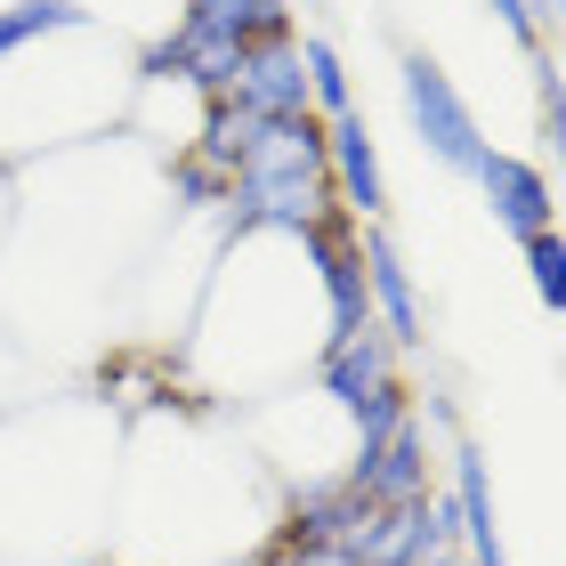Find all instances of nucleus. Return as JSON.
Wrapping results in <instances>:
<instances>
[{
    "label": "nucleus",
    "mask_w": 566,
    "mask_h": 566,
    "mask_svg": "<svg viewBox=\"0 0 566 566\" xmlns=\"http://www.w3.org/2000/svg\"><path fill=\"white\" fill-rule=\"evenodd\" d=\"M534 106H543V146L558 163V187H566V82H558V57L534 49Z\"/></svg>",
    "instance_id": "4468645a"
},
{
    "label": "nucleus",
    "mask_w": 566,
    "mask_h": 566,
    "mask_svg": "<svg viewBox=\"0 0 566 566\" xmlns=\"http://www.w3.org/2000/svg\"><path fill=\"white\" fill-rule=\"evenodd\" d=\"M324 146H332V187H340V219L380 227V219H389V170H380V146H373L365 106L340 114V122H324Z\"/></svg>",
    "instance_id": "9d476101"
},
{
    "label": "nucleus",
    "mask_w": 566,
    "mask_h": 566,
    "mask_svg": "<svg viewBox=\"0 0 566 566\" xmlns=\"http://www.w3.org/2000/svg\"><path fill=\"white\" fill-rule=\"evenodd\" d=\"M130 97H138L130 41H114L106 24L49 33L0 65V154H65V146L122 138Z\"/></svg>",
    "instance_id": "f03ea898"
},
{
    "label": "nucleus",
    "mask_w": 566,
    "mask_h": 566,
    "mask_svg": "<svg viewBox=\"0 0 566 566\" xmlns=\"http://www.w3.org/2000/svg\"><path fill=\"white\" fill-rule=\"evenodd\" d=\"M73 24H90L73 0H9V9H0V65L24 57V49L49 41V33H73Z\"/></svg>",
    "instance_id": "ddd939ff"
},
{
    "label": "nucleus",
    "mask_w": 566,
    "mask_h": 566,
    "mask_svg": "<svg viewBox=\"0 0 566 566\" xmlns=\"http://www.w3.org/2000/svg\"><path fill=\"white\" fill-rule=\"evenodd\" d=\"M453 566H470V558H453Z\"/></svg>",
    "instance_id": "a211bd4d"
},
{
    "label": "nucleus",
    "mask_w": 566,
    "mask_h": 566,
    "mask_svg": "<svg viewBox=\"0 0 566 566\" xmlns=\"http://www.w3.org/2000/svg\"><path fill=\"white\" fill-rule=\"evenodd\" d=\"M356 251H365V292H373V324L389 332L397 348H429V307H421V283L405 268V251L389 235V219L380 227H356Z\"/></svg>",
    "instance_id": "6e6552de"
},
{
    "label": "nucleus",
    "mask_w": 566,
    "mask_h": 566,
    "mask_svg": "<svg viewBox=\"0 0 566 566\" xmlns=\"http://www.w3.org/2000/svg\"><path fill=\"white\" fill-rule=\"evenodd\" d=\"M526 275H534V300L551 307V316H566V235L551 227V235H526Z\"/></svg>",
    "instance_id": "2eb2a0df"
},
{
    "label": "nucleus",
    "mask_w": 566,
    "mask_h": 566,
    "mask_svg": "<svg viewBox=\"0 0 566 566\" xmlns=\"http://www.w3.org/2000/svg\"><path fill=\"white\" fill-rule=\"evenodd\" d=\"M106 566H130V558H106Z\"/></svg>",
    "instance_id": "f3484780"
},
{
    "label": "nucleus",
    "mask_w": 566,
    "mask_h": 566,
    "mask_svg": "<svg viewBox=\"0 0 566 566\" xmlns=\"http://www.w3.org/2000/svg\"><path fill=\"white\" fill-rule=\"evenodd\" d=\"M251 324L243 340H227L211 365H195L219 397H275L300 365L316 373V356L332 340V316H324V283L316 260H307L300 235H227L211 251V275L195 292V324Z\"/></svg>",
    "instance_id": "f257e3e1"
},
{
    "label": "nucleus",
    "mask_w": 566,
    "mask_h": 566,
    "mask_svg": "<svg viewBox=\"0 0 566 566\" xmlns=\"http://www.w3.org/2000/svg\"><path fill=\"white\" fill-rule=\"evenodd\" d=\"M397 90H405V122H413V138H421L429 163L453 170V178H478V163H485V130H478L470 97L453 90V73L437 65L429 49H405Z\"/></svg>",
    "instance_id": "423d86ee"
},
{
    "label": "nucleus",
    "mask_w": 566,
    "mask_h": 566,
    "mask_svg": "<svg viewBox=\"0 0 566 566\" xmlns=\"http://www.w3.org/2000/svg\"><path fill=\"white\" fill-rule=\"evenodd\" d=\"M178 24L219 33V41H235V49H260V41L292 33V0H178Z\"/></svg>",
    "instance_id": "9b49d317"
},
{
    "label": "nucleus",
    "mask_w": 566,
    "mask_h": 566,
    "mask_svg": "<svg viewBox=\"0 0 566 566\" xmlns=\"http://www.w3.org/2000/svg\"><path fill=\"white\" fill-rule=\"evenodd\" d=\"M227 235H307V227L340 219V187H332V146L316 114L260 122V138L243 146V163L227 170Z\"/></svg>",
    "instance_id": "7ed1b4c3"
},
{
    "label": "nucleus",
    "mask_w": 566,
    "mask_h": 566,
    "mask_svg": "<svg viewBox=\"0 0 566 566\" xmlns=\"http://www.w3.org/2000/svg\"><path fill=\"white\" fill-rule=\"evenodd\" d=\"M300 9H324V0H300Z\"/></svg>",
    "instance_id": "dca6fc26"
},
{
    "label": "nucleus",
    "mask_w": 566,
    "mask_h": 566,
    "mask_svg": "<svg viewBox=\"0 0 566 566\" xmlns=\"http://www.w3.org/2000/svg\"><path fill=\"white\" fill-rule=\"evenodd\" d=\"M429 429H453V413H446V397H413V413H405L389 437H365V446L348 453V470H340V485L365 510H389V502H421V494H437V446H429Z\"/></svg>",
    "instance_id": "39448f33"
},
{
    "label": "nucleus",
    "mask_w": 566,
    "mask_h": 566,
    "mask_svg": "<svg viewBox=\"0 0 566 566\" xmlns=\"http://www.w3.org/2000/svg\"><path fill=\"white\" fill-rule=\"evenodd\" d=\"M397 356H405V348L389 340V332L365 324V332L324 340L316 373H307V389H316L332 413L356 429V446H365V437H389L405 413H413V389H405V365H397Z\"/></svg>",
    "instance_id": "20e7f679"
},
{
    "label": "nucleus",
    "mask_w": 566,
    "mask_h": 566,
    "mask_svg": "<svg viewBox=\"0 0 566 566\" xmlns=\"http://www.w3.org/2000/svg\"><path fill=\"white\" fill-rule=\"evenodd\" d=\"M300 65H307V106H316V122H340V114H356V82H348L340 41L300 33Z\"/></svg>",
    "instance_id": "f8f14e48"
},
{
    "label": "nucleus",
    "mask_w": 566,
    "mask_h": 566,
    "mask_svg": "<svg viewBox=\"0 0 566 566\" xmlns=\"http://www.w3.org/2000/svg\"><path fill=\"white\" fill-rule=\"evenodd\" d=\"M478 202H485V219H494L510 243L551 235V227H558V187H551V170L526 163V154H502V146H485V163H478Z\"/></svg>",
    "instance_id": "0eeeda50"
},
{
    "label": "nucleus",
    "mask_w": 566,
    "mask_h": 566,
    "mask_svg": "<svg viewBox=\"0 0 566 566\" xmlns=\"http://www.w3.org/2000/svg\"><path fill=\"white\" fill-rule=\"evenodd\" d=\"M227 106H243V114H260V122H292V114H316V106H307V65H300V33H283V41H260V49H243L235 82H227Z\"/></svg>",
    "instance_id": "1a4fd4ad"
}]
</instances>
